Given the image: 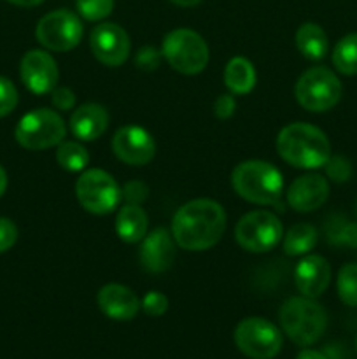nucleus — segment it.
I'll use <instances>...</instances> for the list:
<instances>
[{
	"mask_svg": "<svg viewBox=\"0 0 357 359\" xmlns=\"http://www.w3.org/2000/svg\"><path fill=\"white\" fill-rule=\"evenodd\" d=\"M226 230L223 205L209 198L191 200L175 212L172 235L178 248L186 251H206L214 248Z\"/></svg>",
	"mask_w": 357,
	"mask_h": 359,
	"instance_id": "1",
	"label": "nucleus"
},
{
	"mask_svg": "<svg viewBox=\"0 0 357 359\" xmlns=\"http://www.w3.org/2000/svg\"><path fill=\"white\" fill-rule=\"evenodd\" d=\"M280 158L298 168H321L331 158V144L322 130L308 123H290L276 137Z\"/></svg>",
	"mask_w": 357,
	"mask_h": 359,
	"instance_id": "2",
	"label": "nucleus"
},
{
	"mask_svg": "<svg viewBox=\"0 0 357 359\" xmlns=\"http://www.w3.org/2000/svg\"><path fill=\"white\" fill-rule=\"evenodd\" d=\"M231 184L234 191L247 202L280 207L284 179L282 174L268 161H241L231 174Z\"/></svg>",
	"mask_w": 357,
	"mask_h": 359,
	"instance_id": "3",
	"label": "nucleus"
},
{
	"mask_svg": "<svg viewBox=\"0 0 357 359\" xmlns=\"http://www.w3.org/2000/svg\"><path fill=\"white\" fill-rule=\"evenodd\" d=\"M284 333L301 347L317 342L328 328V314L314 298L294 297L284 302L279 312Z\"/></svg>",
	"mask_w": 357,
	"mask_h": 359,
	"instance_id": "4",
	"label": "nucleus"
},
{
	"mask_svg": "<svg viewBox=\"0 0 357 359\" xmlns=\"http://www.w3.org/2000/svg\"><path fill=\"white\" fill-rule=\"evenodd\" d=\"M161 55L177 72L192 76L209 63V46L200 34L189 28H177L163 39Z\"/></svg>",
	"mask_w": 357,
	"mask_h": 359,
	"instance_id": "5",
	"label": "nucleus"
},
{
	"mask_svg": "<svg viewBox=\"0 0 357 359\" xmlns=\"http://www.w3.org/2000/svg\"><path fill=\"white\" fill-rule=\"evenodd\" d=\"M65 133V121L58 112L51 109H35L20 119L14 135L24 149L42 151L63 142Z\"/></svg>",
	"mask_w": 357,
	"mask_h": 359,
	"instance_id": "6",
	"label": "nucleus"
},
{
	"mask_svg": "<svg viewBox=\"0 0 357 359\" xmlns=\"http://www.w3.org/2000/svg\"><path fill=\"white\" fill-rule=\"evenodd\" d=\"M342 90V83L332 70L326 67H312L301 74L294 93L303 109L310 112H324L338 104Z\"/></svg>",
	"mask_w": 357,
	"mask_h": 359,
	"instance_id": "7",
	"label": "nucleus"
},
{
	"mask_svg": "<svg viewBox=\"0 0 357 359\" xmlns=\"http://www.w3.org/2000/svg\"><path fill=\"white\" fill-rule=\"evenodd\" d=\"M76 196L84 210L104 216L115 210L122 198V191L108 172L90 168L77 179Z\"/></svg>",
	"mask_w": 357,
	"mask_h": 359,
	"instance_id": "8",
	"label": "nucleus"
},
{
	"mask_svg": "<svg viewBox=\"0 0 357 359\" xmlns=\"http://www.w3.org/2000/svg\"><path fill=\"white\" fill-rule=\"evenodd\" d=\"M233 339L241 354L251 359H273L282 349V333L262 318H247L238 323Z\"/></svg>",
	"mask_w": 357,
	"mask_h": 359,
	"instance_id": "9",
	"label": "nucleus"
},
{
	"mask_svg": "<svg viewBox=\"0 0 357 359\" xmlns=\"http://www.w3.org/2000/svg\"><path fill=\"white\" fill-rule=\"evenodd\" d=\"M234 238L245 251H272L282 238V223L268 210H252L240 217L234 228Z\"/></svg>",
	"mask_w": 357,
	"mask_h": 359,
	"instance_id": "10",
	"label": "nucleus"
},
{
	"mask_svg": "<svg viewBox=\"0 0 357 359\" xmlns=\"http://www.w3.org/2000/svg\"><path fill=\"white\" fill-rule=\"evenodd\" d=\"M35 37L49 51H70L83 39V25L77 14L70 11H52L41 18L35 28Z\"/></svg>",
	"mask_w": 357,
	"mask_h": 359,
	"instance_id": "11",
	"label": "nucleus"
},
{
	"mask_svg": "<svg viewBox=\"0 0 357 359\" xmlns=\"http://www.w3.org/2000/svg\"><path fill=\"white\" fill-rule=\"evenodd\" d=\"M112 151L122 163L142 167L154 158L156 144L147 130L135 125H126L112 137Z\"/></svg>",
	"mask_w": 357,
	"mask_h": 359,
	"instance_id": "12",
	"label": "nucleus"
},
{
	"mask_svg": "<svg viewBox=\"0 0 357 359\" xmlns=\"http://www.w3.org/2000/svg\"><path fill=\"white\" fill-rule=\"evenodd\" d=\"M94 58L107 67H119L128 60L130 37L125 28L115 23H102L94 27L90 39Z\"/></svg>",
	"mask_w": 357,
	"mask_h": 359,
	"instance_id": "13",
	"label": "nucleus"
},
{
	"mask_svg": "<svg viewBox=\"0 0 357 359\" xmlns=\"http://www.w3.org/2000/svg\"><path fill=\"white\" fill-rule=\"evenodd\" d=\"M21 81L35 95L51 93L58 83V67L55 58L42 49H31L21 60Z\"/></svg>",
	"mask_w": 357,
	"mask_h": 359,
	"instance_id": "14",
	"label": "nucleus"
},
{
	"mask_svg": "<svg viewBox=\"0 0 357 359\" xmlns=\"http://www.w3.org/2000/svg\"><path fill=\"white\" fill-rule=\"evenodd\" d=\"M329 196L328 179L318 174H307L294 179L287 189V202L296 212H312L326 203Z\"/></svg>",
	"mask_w": 357,
	"mask_h": 359,
	"instance_id": "15",
	"label": "nucleus"
},
{
	"mask_svg": "<svg viewBox=\"0 0 357 359\" xmlns=\"http://www.w3.org/2000/svg\"><path fill=\"white\" fill-rule=\"evenodd\" d=\"M175 259V241L167 228H156L144 237L140 245V263L147 272L161 273L172 266Z\"/></svg>",
	"mask_w": 357,
	"mask_h": 359,
	"instance_id": "16",
	"label": "nucleus"
},
{
	"mask_svg": "<svg viewBox=\"0 0 357 359\" xmlns=\"http://www.w3.org/2000/svg\"><path fill=\"white\" fill-rule=\"evenodd\" d=\"M294 283L307 298H318L331 283V266L318 255L304 256L294 270Z\"/></svg>",
	"mask_w": 357,
	"mask_h": 359,
	"instance_id": "17",
	"label": "nucleus"
},
{
	"mask_svg": "<svg viewBox=\"0 0 357 359\" xmlns=\"http://www.w3.org/2000/svg\"><path fill=\"white\" fill-rule=\"evenodd\" d=\"M98 307L114 321H130L140 311V300L130 287L122 284H107L98 291Z\"/></svg>",
	"mask_w": 357,
	"mask_h": 359,
	"instance_id": "18",
	"label": "nucleus"
},
{
	"mask_svg": "<svg viewBox=\"0 0 357 359\" xmlns=\"http://www.w3.org/2000/svg\"><path fill=\"white\" fill-rule=\"evenodd\" d=\"M108 126V112L100 104H84L70 116V130L79 140H97Z\"/></svg>",
	"mask_w": 357,
	"mask_h": 359,
	"instance_id": "19",
	"label": "nucleus"
},
{
	"mask_svg": "<svg viewBox=\"0 0 357 359\" xmlns=\"http://www.w3.org/2000/svg\"><path fill=\"white\" fill-rule=\"evenodd\" d=\"M149 228V219L144 209L136 203H126L119 209L118 217H115V233L121 241L128 244L144 241Z\"/></svg>",
	"mask_w": 357,
	"mask_h": 359,
	"instance_id": "20",
	"label": "nucleus"
},
{
	"mask_svg": "<svg viewBox=\"0 0 357 359\" xmlns=\"http://www.w3.org/2000/svg\"><path fill=\"white\" fill-rule=\"evenodd\" d=\"M224 84L233 95L251 93L255 86L254 65L244 56L231 58L224 69Z\"/></svg>",
	"mask_w": 357,
	"mask_h": 359,
	"instance_id": "21",
	"label": "nucleus"
},
{
	"mask_svg": "<svg viewBox=\"0 0 357 359\" xmlns=\"http://www.w3.org/2000/svg\"><path fill=\"white\" fill-rule=\"evenodd\" d=\"M296 46L308 60H322L328 55L329 41L326 32L315 23H303L296 32Z\"/></svg>",
	"mask_w": 357,
	"mask_h": 359,
	"instance_id": "22",
	"label": "nucleus"
},
{
	"mask_svg": "<svg viewBox=\"0 0 357 359\" xmlns=\"http://www.w3.org/2000/svg\"><path fill=\"white\" fill-rule=\"evenodd\" d=\"M318 233L312 224L298 223L289 228L284 238V251L289 256H301L310 252L317 245Z\"/></svg>",
	"mask_w": 357,
	"mask_h": 359,
	"instance_id": "23",
	"label": "nucleus"
},
{
	"mask_svg": "<svg viewBox=\"0 0 357 359\" xmlns=\"http://www.w3.org/2000/svg\"><path fill=\"white\" fill-rule=\"evenodd\" d=\"M332 65L345 76H357V34L340 39L332 49Z\"/></svg>",
	"mask_w": 357,
	"mask_h": 359,
	"instance_id": "24",
	"label": "nucleus"
},
{
	"mask_svg": "<svg viewBox=\"0 0 357 359\" xmlns=\"http://www.w3.org/2000/svg\"><path fill=\"white\" fill-rule=\"evenodd\" d=\"M56 160H58L59 167L65 168V170L80 172L90 163V153L79 142L66 140V142H59L58 151H56Z\"/></svg>",
	"mask_w": 357,
	"mask_h": 359,
	"instance_id": "25",
	"label": "nucleus"
},
{
	"mask_svg": "<svg viewBox=\"0 0 357 359\" xmlns=\"http://www.w3.org/2000/svg\"><path fill=\"white\" fill-rule=\"evenodd\" d=\"M336 287L343 304L349 307H357V263H346L340 269Z\"/></svg>",
	"mask_w": 357,
	"mask_h": 359,
	"instance_id": "26",
	"label": "nucleus"
},
{
	"mask_svg": "<svg viewBox=\"0 0 357 359\" xmlns=\"http://www.w3.org/2000/svg\"><path fill=\"white\" fill-rule=\"evenodd\" d=\"M114 9V0H77V11L88 21H100Z\"/></svg>",
	"mask_w": 357,
	"mask_h": 359,
	"instance_id": "27",
	"label": "nucleus"
},
{
	"mask_svg": "<svg viewBox=\"0 0 357 359\" xmlns=\"http://www.w3.org/2000/svg\"><path fill=\"white\" fill-rule=\"evenodd\" d=\"M324 167L328 177L335 182H346L350 179V175H352L350 161L343 156H331Z\"/></svg>",
	"mask_w": 357,
	"mask_h": 359,
	"instance_id": "28",
	"label": "nucleus"
},
{
	"mask_svg": "<svg viewBox=\"0 0 357 359\" xmlns=\"http://www.w3.org/2000/svg\"><path fill=\"white\" fill-rule=\"evenodd\" d=\"M18 105L16 86L7 77H0V118L10 114Z\"/></svg>",
	"mask_w": 357,
	"mask_h": 359,
	"instance_id": "29",
	"label": "nucleus"
},
{
	"mask_svg": "<svg viewBox=\"0 0 357 359\" xmlns=\"http://www.w3.org/2000/svg\"><path fill=\"white\" fill-rule=\"evenodd\" d=\"M140 307L144 309L147 316H153V318H160L164 312L168 311V298L164 297L160 291H149V293L144 297Z\"/></svg>",
	"mask_w": 357,
	"mask_h": 359,
	"instance_id": "30",
	"label": "nucleus"
},
{
	"mask_svg": "<svg viewBox=\"0 0 357 359\" xmlns=\"http://www.w3.org/2000/svg\"><path fill=\"white\" fill-rule=\"evenodd\" d=\"M331 242L357 248V223H342L331 231Z\"/></svg>",
	"mask_w": 357,
	"mask_h": 359,
	"instance_id": "31",
	"label": "nucleus"
},
{
	"mask_svg": "<svg viewBox=\"0 0 357 359\" xmlns=\"http://www.w3.org/2000/svg\"><path fill=\"white\" fill-rule=\"evenodd\" d=\"M18 241V228L7 217H0V255L9 251Z\"/></svg>",
	"mask_w": 357,
	"mask_h": 359,
	"instance_id": "32",
	"label": "nucleus"
},
{
	"mask_svg": "<svg viewBox=\"0 0 357 359\" xmlns=\"http://www.w3.org/2000/svg\"><path fill=\"white\" fill-rule=\"evenodd\" d=\"M160 60H161L160 51H156V49L150 48V46H144V48L140 49L135 56L136 67L142 70L158 69V65H160Z\"/></svg>",
	"mask_w": 357,
	"mask_h": 359,
	"instance_id": "33",
	"label": "nucleus"
},
{
	"mask_svg": "<svg viewBox=\"0 0 357 359\" xmlns=\"http://www.w3.org/2000/svg\"><path fill=\"white\" fill-rule=\"evenodd\" d=\"M51 100L58 111H70L76 105V95L70 88H55L51 91Z\"/></svg>",
	"mask_w": 357,
	"mask_h": 359,
	"instance_id": "34",
	"label": "nucleus"
},
{
	"mask_svg": "<svg viewBox=\"0 0 357 359\" xmlns=\"http://www.w3.org/2000/svg\"><path fill=\"white\" fill-rule=\"evenodd\" d=\"M122 196H125L128 203H136V205H140V203L147 198V186L140 181L128 182V184L122 188Z\"/></svg>",
	"mask_w": 357,
	"mask_h": 359,
	"instance_id": "35",
	"label": "nucleus"
},
{
	"mask_svg": "<svg viewBox=\"0 0 357 359\" xmlns=\"http://www.w3.org/2000/svg\"><path fill=\"white\" fill-rule=\"evenodd\" d=\"M234 109H237V102H234L233 95H220L214 105V112L219 119L231 118L234 114Z\"/></svg>",
	"mask_w": 357,
	"mask_h": 359,
	"instance_id": "36",
	"label": "nucleus"
},
{
	"mask_svg": "<svg viewBox=\"0 0 357 359\" xmlns=\"http://www.w3.org/2000/svg\"><path fill=\"white\" fill-rule=\"evenodd\" d=\"M296 359H328L322 353L318 351H312V349H304L298 354Z\"/></svg>",
	"mask_w": 357,
	"mask_h": 359,
	"instance_id": "37",
	"label": "nucleus"
},
{
	"mask_svg": "<svg viewBox=\"0 0 357 359\" xmlns=\"http://www.w3.org/2000/svg\"><path fill=\"white\" fill-rule=\"evenodd\" d=\"M7 2L14 4V6H20V7H35L38 4H42L44 0H7Z\"/></svg>",
	"mask_w": 357,
	"mask_h": 359,
	"instance_id": "38",
	"label": "nucleus"
},
{
	"mask_svg": "<svg viewBox=\"0 0 357 359\" xmlns=\"http://www.w3.org/2000/svg\"><path fill=\"white\" fill-rule=\"evenodd\" d=\"M6 189H7V174L2 168V165H0V196L6 193Z\"/></svg>",
	"mask_w": 357,
	"mask_h": 359,
	"instance_id": "39",
	"label": "nucleus"
},
{
	"mask_svg": "<svg viewBox=\"0 0 357 359\" xmlns=\"http://www.w3.org/2000/svg\"><path fill=\"white\" fill-rule=\"evenodd\" d=\"M172 4L175 6H181V7H192V6H198L202 0H170Z\"/></svg>",
	"mask_w": 357,
	"mask_h": 359,
	"instance_id": "40",
	"label": "nucleus"
},
{
	"mask_svg": "<svg viewBox=\"0 0 357 359\" xmlns=\"http://www.w3.org/2000/svg\"><path fill=\"white\" fill-rule=\"evenodd\" d=\"M356 349H357V339H356Z\"/></svg>",
	"mask_w": 357,
	"mask_h": 359,
	"instance_id": "41",
	"label": "nucleus"
}]
</instances>
